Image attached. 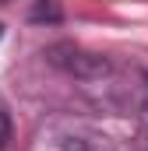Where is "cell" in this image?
<instances>
[{"label": "cell", "instance_id": "obj_3", "mask_svg": "<svg viewBox=\"0 0 148 151\" xmlns=\"http://www.w3.org/2000/svg\"><path fill=\"white\" fill-rule=\"evenodd\" d=\"M0 35H4V32H0Z\"/></svg>", "mask_w": 148, "mask_h": 151}, {"label": "cell", "instance_id": "obj_1", "mask_svg": "<svg viewBox=\"0 0 148 151\" xmlns=\"http://www.w3.org/2000/svg\"><path fill=\"white\" fill-rule=\"evenodd\" d=\"M7 141H11V119H7V113H0V151L7 148Z\"/></svg>", "mask_w": 148, "mask_h": 151}, {"label": "cell", "instance_id": "obj_2", "mask_svg": "<svg viewBox=\"0 0 148 151\" xmlns=\"http://www.w3.org/2000/svg\"><path fill=\"white\" fill-rule=\"evenodd\" d=\"M67 151H88V148H85V144H71Z\"/></svg>", "mask_w": 148, "mask_h": 151}]
</instances>
